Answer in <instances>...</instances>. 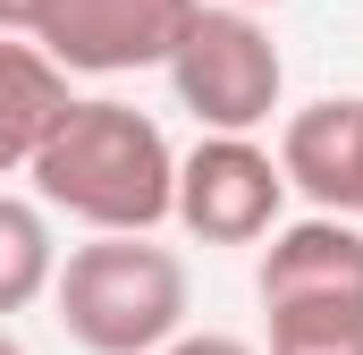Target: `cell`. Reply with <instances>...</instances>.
<instances>
[{
	"mask_svg": "<svg viewBox=\"0 0 363 355\" xmlns=\"http://www.w3.org/2000/svg\"><path fill=\"white\" fill-rule=\"evenodd\" d=\"M161 355H254L245 339H228V330H186V339H169Z\"/></svg>",
	"mask_w": 363,
	"mask_h": 355,
	"instance_id": "8fae6325",
	"label": "cell"
},
{
	"mask_svg": "<svg viewBox=\"0 0 363 355\" xmlns=\"http://www.w3.org/2000/svg\"><path fill=\"white\" fill-rule=\"evenodd\" d=\"M271 355H363V296L271 305Z\"/></svg>",
	"mask_w": 363,
	"mask_h": 355,
	"instance_id": "30bf717a",
	"label": "cell"
},
{
	"mask_svg": "<svg viewBox=\"0 0 363 355\" xmlns=\"http://www.w3.org/2000/svg\"><path fill=\"white\" fill-rule=\"evenodd\" d=\"M60 279V237H51V212L34 195H9L0 186V322L43 305Z\"/></svg>",
	"mask_w": 363,
	"mask_h": 355,
	"instance_id": "9c48e42d",
	"label": "cell"
},
{
	"mask_svg": "<svg viewBox=\"0 0 363 355\" xmlns=\"http://www.w3.org/2000/svg\"><path fill=\"white\" fill-rule=\"evenodd\" d=\"M34 9H43V0H0V34H26V26H34Z\"/></svg>",
	"mask_w": 363,
	"mask_h": 355,
	"instance_id": "7c38bea8",
	"label": "cell"
},
{
	"mask_svg": "<svg viewBox=\"0 0 363 355\" xmlns=\"http://www.w3.org/2000/svg\"><path fill=\"white\" fill-rule=\"evenodd\" d=\"M279 203H287V178L254 136H203L178 161V212L169 220L203 246H262L279 229Z\"/></svg>",
	"mask_w": 363,
	"mask_h": 355,
	"instance_id": "5b68a950",
	"label": "cell"
},
{
	"mask_svg": "<svg viewBox=\"0 0 363 355\" xmlns=\"http://www.w3.org/2000/svg\"><path fill=\"white\" fill-rule=\"evenodd\" d=\"M169 93L178 110H194L211 136H254L287 93V60H279L271 26L254 9H194V26L169 51Z\"/></svg>",
	"mask_w": 363,
	"mask_h": 355,
	"instance_id": "3957f363",
	"label": "cell"
},
{
	"mask_svg": "<svg viewBox=\"0 0 363 355\" xmlns=\"http://www.w3.org/2000/svg\"><path fill=\"white\" fill-rule=\"evenodd\" d=\"M51 305H60V330L85 355H161L169 339H186L194 279L152 237H93L60 263Z\"/></svg>",
	"mask_w": 363,
	"mask_h": 355,
	"instance_id": "7a4b0ae2",
	"label": "cell"
},
{
	"mask_svg": "<svg viewBox=\"0 0 363 355\" xmlns=\"http://www.w3.org/2000/svg\"><path fill=\"white\" fill-rule=\"evenodd\" d=\"M262 305H313V296H363V229L355 220H287L262 246V271H254Z\"/></svg>",
	"mask_w": 363,
	"mask_h": 355,
	"instance_id": "52a82bcc",
	"label": "cell"
},
{
	"mask_svg": "<svg viewBox=\"0 0 363 355\" xmlns=\"http://www.w3.org/2000/svg\"><path fill=\"white\" fill-rule=\"evenodd\" d=\"M203 0H43L26 43L60 77H127V68H169L178 34Z\"/></svg>",
	"mask_w": 363,
	"mask_h": 355,
	"instance_id": "277c9868",
	"label": "cell"
},
{
	"mask_svg": "<svg viewBox=\"0 0 363 355\" xmlns=\"http://www.w3.org/2000/svg\"><path fill=\"white\" fill-rule=\"evenodd\" d=\"M228 9H254V17H262V9H279V0H228Z\"/></svg>",
	"mask_w": 363,
	"mask_h": 355,
	"instance_id": "4fadbf2b",
	"label": "cell"
},
{
	"mask_svg": "<svg viewBox=\"0 0 363 355\" xmlns=\"http://www.w3.org/2000/svg\"><path fill=\"white\" fill-rule=\"evenodd\" d=\"M34 203L85 220L93 237H152L178 212V153L135 102H77L34 153Z\"/></svg>",
	"mask_w": 363,
	"mask_h": 355,
	"instance_id": "6da1fadb",
	"label": "cell"
},
{
	"mask_svg": "<svg viewBox=\"0 0 363 355\" xmlns=\"http://www.w3.org/2000/svg\"><path fill=\"white\" fill-rule=\"evenodd\" d=\"M279 178L330 212V220H355L363 212V93H338V102H313L279 127Z\"/></svg>",
	"mask_w": 363,
	"mask_h": 355,
	"instance_id": "8992f818",
	"label": "cell"
},
{
	"mask_svg": "<svg viewBox=\"0 0 363 355\" xmlns=\"http://www.w3.org/2000/svg\"><path fill=\"white\" fill-rule=\"evenodd\" d=\"M77 110L68 77L34 51V43H9L0 34V178L34 170V153L51 144V127Z\"/></svg>",
	"mask_w": 363,
	"mask_h": 355,
	"instance_id": "ba28073f",
	"label": "cell"
},
{
	"mask_svg": "<svg viewBox=\"0 0 363 355\" xmlns=\"http://www.w3.org/2000/svg\"><path fill=\"white\" fill-rule=\"evenodd\" d=\"M0 355H26V347H17V339H9V330H0Z\"/></svg>",
	"mask_w": 363,
	"mask_h": 355,
	"instance_id": "5bb4252c",
	"label": "cell"
}]
</instances>
